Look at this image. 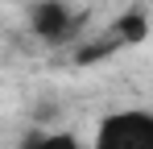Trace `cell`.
<instances>
[{
    "label": "cell",
    "instance_id": "cell-3",
    "mask_svg": "<svg viewBox=\"0 0 153 149\" xmlns=\"http://www.w3.org/2000/svg\"><path fill=\"white\" fill-rule=\"evenodd\" d=\"M108 33H112L120 46H141V42H145V33H149V21H145V13H137V8H132V13H120L116 25H112Z\"/></svg>",
    "mask_w": 153,
    "mask_h": 149
},
{
    "label": "cell",
    "instance_id": "cell-2",
    "mask_svg": "<svg viewBox=\"0 0 153 149\" xmlns=\"http://www.w3.org/2000/svg\"><path fill=\"white\" fill-rule=\"evenodd\" d=\"M79 13H71V4L66 0H37L33 8H29V29H33V37H42V42H50V46H62V42H71L79 29Z\"/></svg>",
    "mask_w": 153,
    "mask_h": 149
},
{
    "label": "cell",
    "instance_id": "cell-4",
    "mask_svg": "<svg viewBox=\"0 0 153 149\" xmlns=\"http://www.w3.org/2000/svg\"><path fill=\"white\" fill-rule=\"evenodd\" d=\"M17 149H83L75 133H25Z\"/></svg>",
    "mask_w": 153,
    "mask_h": 149
},
{
    "label": "cell",
    "instance_id": "cell-1",
    "mask_svg": "<svg viewBox=\"0 0 153 149\" xmlns=\"http://www.w3.org/2000/svg\"><path fill=\"white\" fill-rule=\"evenodd\" d=\"M91 149H153V112L149 108H116L100 116Z\"/></svg>",
    "mask_w": 153,
    "mask_h": 149
}]
</instances>
